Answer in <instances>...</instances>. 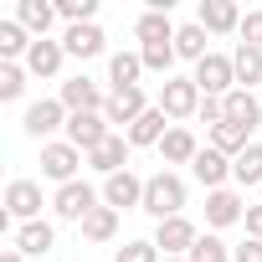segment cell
<instances>
[{"label": "cell", "mask_w": 262, "mask_h": 262, "mask_svg": "<svg viewBox=\"0 0 262 262\" xmlns=\"http://www.w3.org/2000/svg\"><path fill=\"white\" fill-rule=\"evenodd\" d=\"M139 211H149L155 221L185 216V180H180L175 170H160V175H149V180H144V206H139Z\"/></svg>", "instance_id": "cell-1"}, {"label": "cell", "mask_w": 262, "mask_h": 262, "mask_svg": "<svg viewBox=\"0 0 262 262\" xmlns=\"http://www.w3.org/2000/svg\"><path fill=\"white\" fill-rule=\"evenodd\" d=\"M77 165H88V155H82L77 144H67V139H52V144H41V175H47L57 190L77 180Z\"/></svg>", "instance_id": "cell-2"}, {"label": "cell", "mask_w": 262, "mask_h": 262, "mask_svg": "<svg viewBox=\"0 0 262 262\" xmlns=\"http://www.w3.org/2000/svg\"><path fill=\"white\" fill-rule=\"evenodd\" d=\"M103 206V190H93L88 180H72V185H62L57 195H52V211H57V221H88L93 211Z\"/></svg>", "instance_id": "cell-3"}, {"label": "cell", "mask_w": 262, "mask_h": 262, "mask_svg": "<svg viewBox=\"0 0 262 262\" xmlns=\"http://www.w3.org/2000/svg\"><path fill=\"white\" fill-rule=\"evenodd\" d=\"M67 108H62V98H36V103H26V113H21V128L31 139H41V144H52V134L57 128H67Z\"/></svg>", "instance_id": "cell-4"}, {"label": "cell", "mask_w": 262, "mask_h": 262, "mask_svg": "<svg viewBox=\"0 0 262 262\" xmlns=\"http://www.w3.org/2000/svg\"><path fill=\"white\" fill-rule=\"evenodd\" d=\"M0 206H6L0 216H6L11 226L41 221V185H36V180H11V185H6V201H0Z\"/></svg>", "instance_id": "cell-5"}, {"label": "cell", "mask_w": 262, "mask_h": 262, "mask_svg": "<svg viewBox=\"0 0 262 262\" xmlns=\"http://www.w3.org/2000/svg\"><path fill=\"white\" fill-rule=\"evenodd\" d=\"M201 88H195V77H165L160 82V108H165V118H195L201 113Z\"/></svg>", "instance_id": "cell-6"}, {"label": "cell", "mask_w": 262, "mask_h": 262, "mask_svg": "<svg viewBox=\"0 0 262 262\" xmlns=\"http://www.w3.org/2000/svg\"><path fill=\"white\" fill-rule=\"evenodd\" d=\"M195 88L206 93V98H226L231 88H236V67H231V57L226 52H211L206 62H195Z\"/></svg>", "instance_id": "cell-7"}, {"label": "cell", "mask_w": 262, "mask_h": 262, "mask_svg": "<svg viewBox=\"0 0 262 262\" xmlns=\"http://www.w3.org/2000/svg\"><path fill=\"white\" fill-rule=\"evenodd\" d=\"M57 98H62V108H67V113H103V103H108V93H103L88 72L67 77V82L57 88Z\"/></svg>", "instance_id": "cell-8"}, {"label": "cell", "mask_w": 262, "mask_h": 262, "mask_svg": "<svg viewBox=\"0 0 262 262\" xmlns=\"http://www.w3.org/2000/svg\"><path fill=\"white\" fill-rule=\"evenodd\" d=\"M165 257H190V247L201 242V231H195V221L190 216H170V221H160L155 226V236H149Z\"/></svg>", "instance_id": "cell-9"}, {"label": "cell", "mask_w": 262, "mask_h": 262, "mask_svg": "<svg viewBox=\"0 0 262 262\" xmlns=\"http://www.w3.org/2000/svg\"><path fill=\"white\" fill-rule=\"evenodd\" d=\"M144 113H149L144 88H113V93H108V103H103V118H108V123H123V134H128V128H134Z\"/></svg>", "instance_id": "cell-10"}, {"label": "cell", "mask_w": 262, "mask_h": 262, "mask_svg": "<svg viewBox=\"0 0 262 262\" xmlns=\"http://www.w3.org/2000/svg\"><path fill=\"white\" fill-rule=\"evenodd\" d=\"M62 134H67V144H77L82 155H93V149H98V144H103V139L113 134V123H108L103 113H72Z\"/></svg>", "instance_id": "cell-11"}, {"label": "cell", "mask_w": 262, "mask_h": 262, "mask_svg": "<svg viewBox=\"0 0 262 262\" xmlns=\"http://www.w3.org/2000/svg\"><path fill=\"white\" fill-rule=\"evenodd\" d=\"M247 216V201L226 185V190H206V226L211 231H221V226H236Z\"/></svg>", "instance_id": "cell-12"}, {"label": "cell", "mask_w": 262, "mask_h": 262, "mask_svg": "<svg viewBox=\"0 0 262 262\" xmlns=\"http://www.w3.org/2000/svg\"><path fill=\"white\" fill-rule=\"evenodd\" d=\"M128 149H134V144H128V134H108V139L88 155V165H93L103 180H108V175H123V170H128Z\"/></svg>", "instance_id": "cell-13"}, {"label": "cell", "mask_w": 262, "mask_h": 262, "mask_svg": "<svg viewBox=\"0 0 262 262\" xmlns=\"http://www.w3.org/2000/svg\"><path fill=\"white\" fill-rule=\"evenodd\" d=\"M103 206H113V211L144 206V180H139L134 170H123V175H108V180H103Z\"/></svg>", "instance_id": "cell-14"}, {"label": "cell", "mask_w": 262, "mask_h": 262, "mask_svg": "<svg viewBox=\"0 0 262 262\" xmlns=\"http://www.w3.org/2000/svg\"><path fill=\"white\" fill-rule=\"evenodd\" d=\"M195 26H206L211 36H231V31H242V11L231 6V0H201Z\"/></svg>", "instance_id": "cell-15"}, {"label": "cell", "mask_w": 262, "mask_h": 262, "mask_svg": "<svg viewBox=\"0 0 262 262\" xmlns=\"http://www.w3.org/2000/svg\"><path fill=\"white\" fill-rule=\"evenodd\" d=\"M62 47H67V57L88 62V57H103L108 36H103V26H98V21H88V26H67V31H62Z\"/></svg>", "instance_id": "cell-16"}, {"label": "cell", "mask_w": 262, "mask_h": 262, "mask_svg": "<svg viewBox=\"0 0 262 262\" xmlns=\"http://www.w3.org/2000/svg\"><path fill=\"white\" fill-rule=\"evenodd\" d=\"M190 175H195V180H201L206 190H226V180H231V160H226L221 149H211V144H206V149L195 155Z\"/></svg>", "instance_id": "cell-17"}, {"label": "cell", "mask_w": 262, "mask_h": 262, "mask_svg": "<svg viewBox=\"0 0 262 262\" xmlns=\"http://www.w3.org/2000/svg\"><path fill=\"white\" fill-rule=\"evenodd\" d=\"M62 62H67V47H62V41H52V36H47V41H36V47L26 52V72H31V77H57V72H62Z\"/></svg>", "instance_id": "cell-18"}, {"label": "cell", "mask_w": 262, "mask_h": 262, "mask_svg": "<svg viewBox=\"0 0 262 262\" xmlns=\"http://www.w3.org/2000/svg\"><path fill=\"white\" fill-rule=\"evenodd\" d=\"M16 21H21L36 41H47L52 26H57V6H47V0H21V6H16Z\"/></svg>", "instance_id": "cell-19"}, {"label": "cell", "mask_w": 262, "mask_h": 262, "mask_svg": "<svg viewBox=\"0 0 262 262\" xmlns=\"http://www.w3.org/2000/svg\"><path fill=\"white\" fill-rule=\"evenodd\" d=\"M170 128H175V123H170V118H165V108L155 103V108H149L134 128H128V144H134V149H144V144H165V134H170Z\"/></svg>", "instance_id": "cell-20"}, {"label": "cell", "mask_w": 262, "mask_h": 262, "mask_svg": "<svg viewBox=\"0 0 262 262\" xmlns=\"http://www.w3.org/2000/svg\"><path fill=\"white\" fill-rule=\"evenodd\" d=\"M221 103H226V118H231V123H242V128H257V123H262V98H257V93L231 88Z\"/></svg>", "instance_id": "cell-21"}, {"label": "cell", "mask_w": 262, "mask_h": 262, "mask_svg": "<svg viewBox=\"0 0 262 262\" xmlns=\"http://www.w3.org/2000/svg\"><path fill=\"white\" fill-rule=\"evenodd\" d=\"M36 47V36L11 16V21H0V62H26V52Z\"/></svg>", "instance_id": "cell-22"}, {"label": "cell", "mask_w": 262, "mask_h": 262, "mask_svg": "<svg viewBox=\"0 0 262 262\" xmlns=\"http://www.w3.org/2000/svg\"><path fill=\"white\" fill-rule=\"evenodd\" d=\"M160 155H165V165H195L201 144H195V134H190L185 123H175L170 134H165V144H160Z\"/></svg>", "instance_id": "cell-23"}, {"label": "cell", "mask_w": 262, "mask_h": 262, "mask_svg": "<svg viewBox=\"0 0 262 262\" xmlns=\"http://www.w3.org/2000/svg\"><path fill=\"white\" fill-rule=\"evenodd\" d=\"M175 21L165 16V11H144L139 21H134V36H139V47H160V41H175Z\"/></svg>", "instance_id": "cell-24"}, {"label": "cell", "mask_w": 262, "mask_h": 262, "mask_svg": "<svg viewBox=\"0 0 262 262\" xmlns=\"http://www.w3.org/2000/svg\"><path fill=\"white\" fill-rule=\"evenodd\" d=\"M16 247H21L26 257H41V252L57 247V226H52V221H26V226H16Z\"/></svg>", "instance_id": "cell-25"}, {"label": "cell", "mask_w": 262, "mask_h": 262, "mask_svg": "<svg viewBox=\"0 0 262 262\" xmlns=\"http://www.w3.org/2000/svg\"><path fill=\"white\" fill-rule=\"evenodd\" d=\"M231 67H236V88H262V52L257 47H242L236 41V52H231Z\"/></svg>", "instance_id": "cell-26"}, {"label": "cell", "mask_w": 262, "mask_h": 262, "mask_svg": "<svg viewBox=\"0 0 262 262\" xmlns=\"http://www.w3.org/2000/svg\"><path fill=\"white\" fill-rule=\"evenodd\" d=\"M139 72H144V57L139 52H113L108 57V82L113 88H139Z\"/></svg>", "instance_id": "cell-27"}, {"label": "cell", "mask_w": 262, "mask_h": 262, "mask_svg": "<svg viewBox=\"0 0 262 262\" xmlns=\"http://www.w3.org/2000/svg\"><path fill=\"white\" fill-rule=\"evenodd\" d=\"M206 36H211V31L195 26V21L180 26V31H175V57H185V62H206V57H211V52H206Z\"/></svg>", "instance_id": "cell-28"}, {"label": "cell", "mask_w": 262, "mask_h": 262, "mask_svg": "<svg viewBox=\"0 0 262 262\" xmlns=\"http://www.w3.org/2000/svg\"><path fill=\"white\" fill-rule=\"evenodd\" d=\"M231 180L247 190V185H257L262 190V144H252V149H242L236 160H231Z\"/></svg>", "instance_id": "cell-29"}, {"label": "cell", "mask_w": 262, "mask_h": 262, "mask_svg": "<svg viewBox=\"0 0 262 262\" xmlns=\"http://www.w3.org/2000/svg\"><path fill=\"white\" fill-rule=\"evenodd\" d=\"M77 231H82L88 242H113V236H118V211H113V206H98Z\"/></svg>", "instance_id": "cell-30"}, {"label": "cell", "mask_w": 262, "mask_h": 262, "mask_svg": "<svg viewBox=\"0 0 262 262\" xmlns=\"http://www.w3.org/2000/svg\"><path fill=\"white\" fill-rule=\"evenodd\" d=\"M26 62H0V103H16L26 93Z\"/></svg>", "instance_id": "cell-31"}, {"label": "cell", "mask_w": 262, "mask_h": 262, "mask_svg": "<svg viewBox=\"0 0 262 262\" xmlns=\"http://www.w3.org/2000/svg\"><path fill=\"white\" fill-rule=\"evenodd\" d=\"M185 262H231V247L216 236V231H201V242L190 247V257Z\"/></svg>", "instance_id": "cell-32"}, {"label": "cell", "mask_w": 262, "mask_h": 262, "mask_svg": "<svg viewBox=\"0 0 262 262\" xmlns=\"http://www.w3.org/2000/svg\"><path fill=\"white\" fill-rule=\"evenodd\" d=\"M113 262H165V252H160L155 242L139 236V242H123V247L113 252Z\"/></svg>", "instance_id": "cell-33"}, {"label": "cell", "mask_w": 262, "mask_h": 262, "mask_svg": "<svg viewBox=\"0 0 262 262\" xmlns=\"http://www.w3.org/2000/svg\"><path fill=\"white\" fill-rule=\"evenodd\" d=\"M139 57H144V72H165V77H170V67H175V41L139 47Z\"/></svg>", "instance_id": "cell-34"}, {"label": "cell", "mask_w": 262, "mask_h": 262, "mask_svg": "<svg viewBox=\"0 0 262 262\" xmlns=\"http://www.w3.org/2000/svg\"><path fill=\"white\" fill-rule=\"evenodd\" d=\"M57 16H62L67 26H88V21L98 16V0H57Z\"/></svg>", "instance_id": "cell-35"}, {"label": "cell", "mask_w": 262, "mask_h": 262, "mask_svg": "<svg viewBox=\"0 0 262 262\" xmlns=\"http://www.w3.org/2000/svg\"><path fill=\"white\" fill-rule=\"evenodd\" d=\"M236 36H242V47H257V52H262V11H247Z\"/></svg>", "instance_id": "cell-36"}, {"label": "cell", "mask_w": 262, "mask_h": 262, "mask_svg": "<svg viewBox=\"0 0 262 262\" xmlns=\"http://www.w3.org/2000/svg\"><path fill=\"white\" fill-rule=\"evenodd\" d=\"M231 262H262V242H242V247H231Z\"/></svg>", "instance_id": "cell-37"}, {"label": "cell", "mask_w": 262, "mask_h": 262, "mask_svg": "<svg viewBox=\"0 0 262 262\" xmlns=\"http://www.w3.org/2000/svg\"><path fill=\"white\" fill-rule=\"evenodd\" d=\"M242 226H247V236H252V242H262V206H247Z\"/></svg>", "instance_id": "cell-38"}, {"label": "cell", "mask_w": 262, "mask_h": 262, "mask_svg": "<svg viewBox=\"0 0 262 262\" xmlns=\"http://www.w3.org/2000/svg\"><path fill=\"white\" fill-rule=\"evenodd\" d=\"M0 262H26V252H21V247H6V252H0Z\"/></svg>", "instance_id": "cell-39"}, {"label": "cell", "mask_w": 262, "mask_h": 262, "mask_svg": "<svg viewBox=\"0 0 262 262\" xmlns=\"http://www.w3.org/2000/svg\"><path fill=\"white\" fill-rule=\"evenodd\" d=\"M165 262H185V257H165Z\"/></svg>", "instance_id": "cell-40"}]
</instances>
